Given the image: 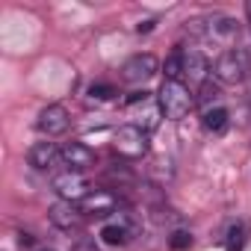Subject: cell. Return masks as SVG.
Listing matches in <instances>:
<instances>
[{
    "mask_svg": "<svg viewBox=\"0 0 251 251\" xmlns=\"http://www.w3.org/2000/svg\"><path fill=\"white\" fill-rule=\"evenodd\" d=\"M59 160H62V151H59L53 142H36V145L30 148V166H36L39 172L53 169Z\"/></svg>",
    "mask_w": 251,
    "mask_h": 251,
    "instance_id": "7c38bea8",
    "label": "cell"
},
{
    "mask_svg": "<svg viewBox=\"0 0 251 251\" xmlns=\"http://www.w3.org/2000/svg\"><path fill=\"white\" fill-rule=\"evenodd\" d=\"M248 15H251V3H248Z\"/></svg>",
    "mask_w": 251,
    "mask_h": 251,
    "instance_id": "44dd1931",
    "label": "cell"
},
{
    "mask_svg": "<svg viewBox=\"0 0 251 251\" xmlns=\"http://www.w3.org/2000/svg\"><path fill=\"white\" fill-rule=\"evenodd\" d=\"M204 130H210V133H222L225 127H227V121H230V115H227V109L225 106H213V109H204Z\"/></svg>",
    "mask_w": 251,
    "mask_h": 251,
    "instance_id": "5bb4252c",
    "label": "cell"
},
{
    "mask_svg": "<svg viewBox=\"0 0 251 251\" xmlns=\"http://www.w3.org/2000/svg\"><path fill=\"white\" fill-rule=\"evenodd\" d=\"M227 251H239V248H227Z\"/></svg>",
    "mask_w": 251,
    "mask_h": 251,
    "instance_id": "ffe728a7",
    "label": "cell"
},
{
    "mask_svg": "<svg viewBox=\"0 0 251 251\" xmlns=\"http://www.w3.org/2000/svg\"><path fill=\"white\" fill-rule=\"evenodd\" d=\"M225 242H227V248H239V245H242V225H233V227L227 230V239H225Z\"/></svg>",
    "mask_w": 251,
    "mask_h": 251,
    "instance_id": "ac0fdd59",
    "label": "cell"
},
{
    "mask_svg": "<svg viewBox=\"0 0 251 251\" xmlns=\"http://www.w3.org/2000/svg\"><path fill=\"white\" fill-rule=\"evenodd\" d=\"M157 103H160V109H163L166 118L180 121V118L189 115V109L195 106V98H192V92H189L186 83H180V80H166L163 89H160V95H157Z\"/></svg>",
    "mask_w": 251,
    "mask_h": 251,
    "instance_id": "6da1fadb",
    "label": "cell"
},
{
    "mask_svg": "<svg viewBox=\"0 0 251 251\" xmlns=\"http://www.w3.org/2000/svg\"><path fill=\"white\" fill-rule=\"evenodd\" d=\"M130 236H133V227L124 222V219H121V222H109V225H103V230H100V239H103L106 245H127Z\"/></svg>",
    "mask_w": 251,
    "mask_h": 251,
    "instance_id": "4fadbf2b",
    "label": "cell"
},
{
    "mask_svg": "<svg viewBox=\"0 0 251 251\" xmlns=\"http://www.w3.org/2000/svg\"><path fill=\"white\" fill-rule=\"evenodd\" d=\"M18 242H21V245H33V236H30V233H18Z\"/></svg>",
    "mask_w": 251,
    "mask_h": 251,
    "instance_id": "d6986e66",
    "label": "cell"
},
{
    "mask_svg": "<svg viewBox=\"0 0 251 251\" xmlns=\"http://www.w3.org/2000/svg\"><path fill=\"white\" fill-rule=\"evenodd\" d=\"M36 127H39V133H45L48 139L65 133V130H68V109L59 106V103L45 106V109L39 112V118H36Z\"/></svg>",
    "mask_w": 251,
    "mask_h": 251,
    "instance_id": "8992f818",
    "label": "cell"
},
{
    "mask_svg": "<svg viewBox=\"0 0 251 251\" xmlns=\"http://www.w3.org/2000/svg\"><path fill=\"white\" fill-rule=\"evenodd\" d=\"M115 207H118V198H115L112 192H106V189H95V192H89V195L80 201V210H83L86 216H98V219L115 213Z\"/></svg>",
    "mask_w": 251,
    "mask_h": 251,
    "instance_id": "9c48e42d",
    "label": "cell"
},
{
    "mask_svg": "<svg viewBox=\"0 0 251 251\" xmlns=\"http://www.w3.org/2000/svg\"><path fill=\"white\" fill-rule=\"evenodd\" d=\"M59 151H62V163L68 166V172H83L95 166V151L86 142H65Z\"/></svg>",
    "mask_w": 251,
    "mask_h": 251,
    "instance_id": "ba28073f",
    "label": "cell"
},
{
    "mask_svg": "<svg viewBox=\"0 0 251 251\" xmlns=\"http://www.w3.org/2000/svg\"><path fill=\"white\" fill-rule=\"evenodd\" d=\"M248 71H251V50H245V48H230V50H225V53L216 59V65H213L216 80L225 83V86L242 83V80L248 77Z\"/></svg>",
    "mask_w": 251,
    "mask_h": 251,
    "instance_id": "7a4b0ae2",
    "label": "cell"
},
{
    "mask_svg": "<svg viewBox=\"0 0 251 251\" xmlns=\"http://www.w3.org/2000/svg\"><path fill=\"white\" fill-rule=\"evenodd\" d=\"M89 98H92V100H112V98H115V89H112V86L98 83V86H92V89H89Z\"/></svg>",
    "mask_w": 251,
    "mask_h": 251,
    "instance_id": "e0dca14e",
    "label": "cell"
},
{
    "mask_svg": "<svg viewBox=\"0 0 251 251\" xmlns=\"http://www.w3.org/2000/svg\"><path fill=\"white\" fill-rule=\"evenodd\" d=\"M112 151L124 160H142L148 154V133L136 124H121L112 133Z\"/></svg>",
    "mask_w": 251,
    "mask_h": 251,
    "instance_id": "3957f363",
    "label": "cell"
},
{
    "mask_svg": "<svg viewBox=\"0 0 251 251\" xmlns=\"http://www.w3.org/2000/svg\"><path fill=\"white\" fill-rule=\"evenodd\" d=\"M53 189L59 192L62 201H71V204H77V201H83L89 195V183H86V177L80 172H62V175H56L53 177Z\"/></svg>",
    "mask_w": 251,
    "mask_h": 251,
    "instance_id": "5b68a950",
    "label": "cell"
},
{
    "mask_svg": "<svg viewBox=\"0 0 251 251\" xmlns=\"http://www.w3.org/2000/svg\"><path fill=\"white\" fill-rule=\"evenodd\" d=\"M169 245H172L175 251H186V248L192 245V236H189L186 230H175V233L169 236Z\"/></svg>",
    "mask_w": 251,
    "mask_h": 251,
    "instance_id": "2e32d148",
    "label": "cell"
},
{
    "mask_svg": "<svg viewBox=\"0 0 251 251\" xmlns=\"http://www.w3.org/2000/svg\"><path fill=\"white\" fill-rule=\"evenodd\" d=\"M166 80H183V50H172L169 59H166Z\"/></svg>",
    "mask_w": 251,
    "mask_h": 251,
    "instance_id": "9a60e30c",
    "label": "cell"
},
{
    "mask_svg": "<svg viewBox=\"0 0 251 251\" xmlns=\"http://www.w3.org/2000/svg\"><path fill=\"white\" fill-rule=\"evenodd\" d=\"M204 36H210L222 45H230L239 36V21L227 18V15H213L210 21H204Z\"/></svg>",
    "mask_w": 251,
    "mask_h": 251,
    "instance_id": "30bf717a",
    "label": "cell"
},
{
    "mask_svg": "<svg viewBox=\"0 0 251 251\" xmlns=\"http://www.w3.org/2000/svg\"><path fill=\"white\" fill-rule=\"evenodd\" d=\"M157 68H160L157 56H151V53H136V56H130L127 62L121 65V77L127 80V83H148V80L157 74Z\"/></svg>",
    "mask_w": 251,
    "mask_h": 251,
    "instance_id": "277c9868",
    "label": "cell"
},
{
    "mask_svg": "<svg viewBox=\"0 0 251 251\" xmlns=\"http://www.w3.org/2000/svg\"><path fill=\"white\" fill-rule=\"evenodd\" d=\"M50 222L59 227V230H80L83 227V219H86V213L77 207V204H71V201H56L53 207H50Z\"/></svg>",
    "mask_w": 251,
    "mask_h": 251,
    "instance_id": "52a82bcc",
    "label": "cell"
},
{
    "mask_svg": "<svg viewBox=\"0 0 251 251\" xmlns=\"http://www.w3.org/2000/svg\"><path fill=\"white\" fill-rule=\"evenodd\" d=\"M207 74H210V62H207V56L204 53H198V50H183V80L189 83V86H204L207 83ZM180 80V83H183Z\"/></svg>",
    "mask_w": 251,
    "mask_h": 251,
    "instance_id": "8fae6325",
    "label": "cell"
}]
</instances>
